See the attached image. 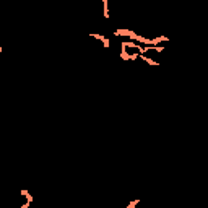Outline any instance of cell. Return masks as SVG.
<instances>
[{
  "mask_svg": "<svg viewBox=\"0 0 208 208\" xmlns=\"http://www.w3.org/2000/svg\"><path fill=\"white\" fill-rule=\"evenodd\" d=\"M114 36H125V37H130V39H137V33L135 31H132V29H125V28H119V29H116L114 31Z\"/></svg>",
  "mask_w": 208,
  "mask_h": 208,
  "instance_id": "obj_1",
  "label": "cell"
},
{
  "mask_svg": "<svg viewBox=\"0 0 208 208\" xmlns=\"http://www.w3.org/2000/svg\"><path fill=\"white\" fill-rule=\"evenodd\" d=\"M90 37H94V39H99L104 44L106 47H109L111 46V42H109V39H107L106 36H102V34H98V33H90Z\"/></svg>",
  "mask_w": 208,
  "mask_h": 208,
  "instance_id": "obj_2",
  "label": "cell"
},
{
  "mask_svg": "<svg viewBox=\"0 0 208 208\" xmlns=\"http://www.w3.org/2000/svg\"><path fill=\"white\" fill-rule=\"evenodd\" d=\"M138 59H142L143 62H146V64H150V65H159V64H158L156 60H153V59H150V57H146V56H145V54H140V56H138Z\"/></svg>",
  "mask_w": 208,
  "mask_h": 208,
  "instance_id": "obj_3",
  "label": "cell"
},
{
  "mask_svg": "<svg viewBox=\"0 0 208 208\" xmlns=\"http://www.w3.org/2000/svg\"><path fill=\"white\" fill-rule=\"evenodd\" d=\"M20 193H21V195H23V197H25V198H26V200H28L29 203L33 202V195H31V193L28 192L26 189H21V190H20Z\"/></svg>",
  "mask_w": 208,
  "mask_h": 208,
  "instance_id": "obj_4",
  "label": "cell"
},
{
  "mask_svg": "<svg viewBox=\"0 0 208 208\" xmlns=\"http://www.w3.org/2000/svg\"><path fill=\"white\" fill-rule=\"evenodd\" d=\"M101 2H102V5H104V18L109 20V16H111V13H109V7H107V2H109V0H101Z\"/></svg>",
  "mask_w": 208,
  "mask_h": 208,
  "instance_id": "obj_5",
  "label": "cell"
},
{
  "mask_svg": "<svg viewBox=\"0 0 208 208\" xmlns=\"http://www.w3.org/2000/svg\"><path fill=\"white\" fill-rule=\"evenodd\" d=\"M120 59L122 60H128V52H127V49H120Z\"/></svg>",
  "mask_w": 208,
  "mask_h": 208,
  "instance_id": "obj_6",
  "label": "cell"
},
{
  "mask_svg": "<svg viewBox=\"0 0 208 208\" xmlns=\"http://www.w3.org/2000/svg\"><path fill=\"white\" fill-rule=\"evenodd\" d=\"M138 56H140L138 52H133V54H128V60H137V59H138Z\"/></svg>",
  "mask_w": 208,
  "mask_h": 208,
  "instance_id": "obj_7",
  "label": "cell"
},
{
  "mask_svg": "<svg viewBox=\"0 0 208 208\" xmlns=\"http://www.w3.org/2000/svg\"><path fill=\"white\" fill-rule=\"evenodd\" d=\"M138 203H140V198H137V200H133V202H130V203H128V207H127V208H133V207H137Z\"/></svg>",
  "mask_w": 208,
  "mask_h": 208,
  "instance_id": "obj_8",
  "label": "cell"
},
{
  "mask_svg": "<svg viewBox=\"0 0 208 208\" xmlns=\"http://www.w3.org/2000/svg\"><path fill=\"white\" fill-rule=\"evenodd\" d=\"M29 205H31V203L28 202V200H26V203H23V205H21V208H28V207H29Z\"/></svg>",
  "mask_w": 208,
  "mask_h": 208,
  "instance_id": "obj_9",
  "label": "cell"
},
{
  "mask_svg": "<svg viewBox=\"0 0 208 208\" xmlns=\"http://www.w3.org/2000/svg\"><path fill=\"white\" fill-rule=\"evenodd\" d=\"M2 51H3V49H2V46H0V52H2Z\"/></svg>",
  "mask_w": 208,
  "mask_h": 208,
  "instance_id": "obj_10",
  "label": "cell"
}]
</instances>
